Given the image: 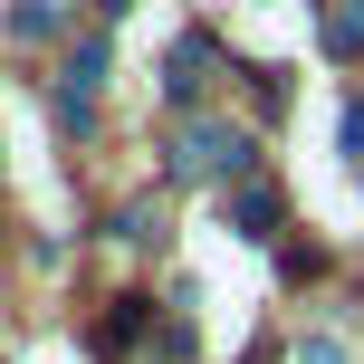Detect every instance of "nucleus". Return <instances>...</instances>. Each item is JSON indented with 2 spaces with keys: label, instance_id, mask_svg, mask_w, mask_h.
I'll list each match as a JSON object with an SVG mask.
<instances>
[{
  "label": "nucleus",
  "instance_id": "f257e3e1",
  "mask_svg": "<svg viewBox=\"0 0 364 364\" xmlns=\"http://www.w3.org/2000/svg\"><path fill=\"white\" fill-rule=\"evenodd\" d=\"M173 173L182 182H250V134H230V125H211V115H201V125H182L173 134Z\"/></svg>",
  "mask_w": 364,
  "mask_h": 364
},
{
  "label": "nucleus",
  "instance_id": "f03ea898",
  "mask_svg": "<svg viewBox=\"0 0 364 364\" xmlns=\"http://www.w3.org/2000/svg\"><path fill=\"white\" fill-rule=\"evenodd\" d=\"M201 87H211V38H182V48L164 58V96H173V106H192Z\"/></svg>",
  "mask_w": 364,
  "mask_h": 364
},
{
  "label": "nucleus",
  "instance_id": "7ed1b4c3",
  "mask_svg": "<svg viewBox=\"0 0 364 364\" xmlns=\"http://www.w3.org/2000/svg\"><path fill=\"white\" fill-rule=\"evenodd\" d=\"M230 230L240 240H278V192H269V182H240V192H230Z\"/></svg>",
  "mask_w": 364,
  "mask_h": 364
},
{
  "label": "nucleus",
  "instance_id": "20e7f679",
  "mask_svg": "<svg viewBox=\"0 0 364 364\" xmlns=\"http://www.w3.org/2000/svg\"><path fill=\"white\" fill-rule=\"evenodd\" d=\"M96 346H106V355L144 346V297H115V307H106V326H96Z\"/></svg>",
  "mask_w": 364,
  "mask_h": 364
},
{
  "label": "nucleus",
  "instance_id": "39448f33",
  "mask_svg": "<svg viewBox=\"0 0 364 364\" xmlns=\"http://www.w3.org/2000/svg\"><path fill=\"white\" fill-rule=\"evenodd\" d=\"M58 29V0H10V38H48Z\"/></svg>",
  "mask_w": 364,
  "mask_h": 364
},
{
  "label": "nucleus",
  "instance_id": "423d86ee",
  "mask_svg": "<svg viewBox=\"0 0 364 364\" xmlns=\"http://www.w3.org/2000/svg\"><path fill=\"white\" fill-rule=\"evenodd\" d=\"M326 48H336V58H355V48H364V10H355V0L326 19Z\"/></svg>",
  "mask_w": 364,
  "mask_h": 364
},
{
  "label": "nucleus",
  "instance_id": "0eeeda50",
  "mask_svg": "<svg viewBox=\"0 0 364 364\" xmlns=\"http://www.w3.org/2000/svg\"><path fill=\"white\" fill-rule=\"evenodd\" d=\"M154 355H164V364L192 355V316H164V326H154Z\"/></svg>",
  "mask_w": 364,
  "mask_h": 364
},
{
  "label": "nucleus",
  "instance_id": "6e6552de",
  "mask_svg": "<svg viewBox=\"0 0 364 364\" xmlns=\"http://www.w3.org/2000/svg\"><path fill=\"white\" fill-rule=\"evenodd\" d=\"M154 230H164V220H154L144 201H125V211H115V240H154Z\"/></svg>",
  "mask_w": 364,
  "mask_h": 364
},
{
  "label": "nucleus",
  "instance_id": "1a4fd4ad",
  "mask_svg": "<svg viewBox=\"0 0 364 364\" xmlns=\"http://www.w3.org/2000/svg\"><path fill=\"white\" fill-rule=\"evenodd\" d=\"M297 364H346V346H336V336H307V346H297Z\"/></svg>",
  "mask_w": 364,
  "mask_h": 364
},
{
  "label": "nucleus",
  "instance_id": "9d476101",
  "mask_svg": "<svg viewBox=\"0 0 364 364\" xmlns=\"http://www.w3.org/2000/svg\"><path fill=\"white\" fill-rule=\"evenodd\" d=\"M346 154L364 164V106H346Z\"/></svg>",
  "mask_w": 364,
  "mask_h": 364
},
{
  "label": "nucleus",
  "instance_id": "9b49d317",
  "mask_svg": "<svg viewBox=\"0 0 364 364\" xmlns=\"http://www.w3.org/2000/svg\"><path fill=\"white\" fill-rule=\"evenodd\" d=\"M96 10H106V19H125V10H134V0H96Z\"/></svg>",
  "mask_w": 364,
  "mask_h": 364
}]
</instances>
